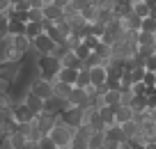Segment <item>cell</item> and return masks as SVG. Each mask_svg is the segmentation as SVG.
<instances>
[{"label": "cell", "instance_id": "6da1fadb", "mask_svg": "<svg viewBox=\"0 0 156 149\" xmlns=\"http://www.w3.org/2000/svg\"><path fill=\"white\" fill-rule=\"evenodd\" d=\"M34 69H37L39 76H44V78L55 83L62 64H60V58H55V55H37L34 58Z\"/></svg>", "mask_w": 156, "mask_h": 149}, {"label": "cell", "instance_id": "7a4b0ae2", "mask_svg": "<svg viewBox=\"0 0 156 149\" xmlns=\"http://www.w3.org/2000/svg\"><path fill=\"white\" fill-rule=\"evenodd\" d=\"M51 138H53V142L58 144V149H67L69 144L73 142V135H76V129L73 126H69L67 122H62L58 117V122H55V126H53V131H51Z\"/></svg>", "mask_w": 156, "mask_h": 149}, {"label": "cell", "instance_id": "3957f363", "mask_svg": "<svg viewBox=\"0 0 156 149\" xmlns=\"http://www.w3.org/2000/svg\"><path fill=\"white\" fill-rule=\"evenodd\" d=\"M28 92L41 96V99L46 101V99H51V96H53V80H48V78H44V76H39V73H37V76L30 80Z\"/></svg>", "mask_w": 156, "mask_h": 149}, {"label": "cell", "instance_id": "277c9868", "mask_svg": "<svg viewBox=\"0 0 156 149\" xmlns=\"http://www.w3.org/2000/svg\"><path fill=\"white\" fill-rule=\"evenodd\" d=\"M55 48H58V44H55L46 32H41L39 37L32 39V53L34 55H53Z\"/></svg>", "mask_w": 156, "mask_h": 149}, {"label": "cell", "instance_id": "5b68a950", "mask_svg": "<svg viewBox=\"0 0 156 149\" xmlns=\"http://www.w3.org/2000/svg\"><path fill=\"white\" fill-rule=\"evenodd\" d=\"M60 119L67 122L69 126H73V129H78L80 124H85V106H69L67 110L60 115Z\"/></svg>", "mask_w": 156, "mask_h": 149}, {"label": "cell", "instance_id": "8992f818", "mask_svg": "<svg viewBox=\"0 0 156 149\" xmlns=\"http://www.w3.org/2000/svg\"><path fill=\"white\" fill-rule=\"evenodd\" d=\"M12 117H14L16 124H28V122H32L37 115H34V112L23 103V99H21V101L14 103V108H12Z\"/></svg>", "mask_w": 156, "mask_h": 149}, {"label": "cell", "instance_id": "52a82bcc", "mask_svg": "<svg viewBox=\"0 0 156 149\" xmlns=\"http://www.w3.org/2000/svg\"><path fill=\"white\" fill-rule=\"evenodd\" d=\"M58 117L60 115H51V112H39L37 117H34V122H37V126H39V131H41V135H48L51 131H53V126H55V122H58Z\"/></svg>", "mask_w": 156, "mask_h": 149}, {"label": "cell", "instance_id": "ba28073f", "mask_svg": "<svg viewBox=\"0 0 156 149\" xmlns=\"http://www.w3.org/2000/svg\"><path fill=\"white\" fill-rule=\"evenodd\" d=\"M67 108H69V101H67V99L51 96V99H46V101H44V110L51 112V115H62Z\"/></svg>", "mask_w": 156, "mask_h": 149}, {"label": "cell", "instance_id": "9c48e42d", "mask_svg": "<svg viewBox=\"0 0 156 149\" xmlns=\"http://www.w3.org/2000/svg\"><path fill=\"white\" fill-rule=\"evenodd\" d=\"M23 103L34 112V115L44 112V99H41V96H37V94H32V92H23Z\"/></svg>", "mask_w": 156, "mask_h": 149}, {"label": "cell", "instance_id": "30bf717a", "mask_svg": "<svg viewBox=\"0 0 156 149\" xmlns=\"http://www.w3.org/2000/svg\"><path fill=\"white\" fill-rule=\"evenodd\" d=\"M69 106H90L87 103V90H85V87H76L73 85V90H71V94H69Z\"/></svg>", "mask_w": 156, "mask_h": 149}, {"label": "cell", "instance_id": "8fae6325", "mask_svg": "<svg viewBox=\"0 0 156 149\" xmlns=\"http://www.w3.org/2000/svg\"><path fill=\"white\" fill-rule=\"evenodd\" d=\"M44 19H46V21H53V23H58V21H64L62 7H58L55 2H48V5H44Z\"/></svg>", "mask_w": 156, "mask_h": 149}, {"label": "cell", "instance_id": "7c38bea8", "mask_svg": "<svg viewBox=\"0 0 156 149\" xmlns=\"http://www.w3.org/2000/svg\"><path fill=\"white\" fill-rule=\"evenodd\" d=\"M12 46H14L21 55H28L30 51H32V39L25 37V34H14V41H12Z\"/></svg>", "mask_w": 156, "mask_h": 149}, {"label": "cell", "instance_id": "4fadbf2b", "mask_svg": "<svg viewBox=\"0 0 156 149\" xmlns=\"http://www.w3.org/2000/svg\"><path fill=\"white\" fill-rule=\"evenodd\" d=\"M119 21H122V28L129 30V32H138V30H140V25H142V19H140V16H136L133 12H129V14L122 16Z\"/></svg>", "mask_w": 156, "mask_h": 149}, {"label": "cell", "instance_id": "5bb4252c", "mask_svg": "<svg viewBox=\"0 0 156 149\" xmlns=\"http://www.w3.org/2000/svg\"><path fill=\"white\" fill-rule=\"evenodd\" d=\"M136 117V112H133L131 106H124V103H119V106L115 108V124H124V122L133 119Z\"/></svg>", "mask_w": 156, "mask_h": 149}, {"label": "cell", "instance_id": "9a60e30c", "mask_svg": "<svg viewBox=\"0 0 156 149\" xmlns=\"http://www.w3.org/2000/svg\"><path fill=\"white\" fill-rule=\"evenodd\" d=\"M106 78H108V69L103 67V64L90 69V80H92L94 87H97V85H103V83H106Z\"/></svg>", "mask_w": 156, "mask_h": 149}, {"label": "cell", "instance_id": "2e32d148", "mask_svg": "<svg viewBox=\"0 0 156 149\" xmlns=\"http://www.w3.org/2000/svg\"><path fill=\"white\" fill-rule=\"evenodd\" d=\"M60 64H62V67H71V69H80L83 67V62L78 60V55L73 53V51H64V55L60 58Z\"/></svg>", "mask_w": 156, "mask_h": 149}, {"label": "cell", "instance_id": "e0dca14e", "mask_svg": "<svg viewBox=\"0 0 156 149\" xmlns=\"http://www.w3.org/2000/svg\"><path fill=\"white\" fill-rule=\"evenodd\" d=\"M71 90H73V85H69V83H62V80L53 83V96H58V99H69Z\"/></svg>", "mask_w": 156, "mask_h": 149}, {"label": "cell", "instance_id": "ac0fdd59", "mask_svg": "<svg viewBox=\"0 0 156 149\" xmlns=\"http://www.w3.org/2000/svg\"><path fill=\"white\" fill-rule=\"evenodd\" d=\"M76 78H78V69H71V67H62L58 73V80L69 83V85H76Z\"/></svg>", "mask_w": 156, "mask_h": 149}, {"label": "cell", "instance_id": "d6986e66", "mask_svg": "<svg viewBox=\"0 0 156 149\" xmlns=\"http://www.w3.org/2000/svg\"><path fill=\"white\" fill-rule=\"evenodd\" d=\"M131 12L136 16H140V19H147V16H149V5H147L145 0H133L131 2Z\"/></svg>", "mask_w": 156, "mask_h": 149}, {"label": "cell", "instance_id": "ffe728a7", "mask_svg": "<svg viewBox=\"0 0 156 149\" xmlns=\"http://www.w3.org/2000/svg\"><path fill=\"white\" fill-rule=\"evenodd\" d=\"M44 32V23H37V21H28L25 23V37H30V39H34V37H39V34Z\"/></svg>", "mask_w": 156, "mask_h": 149}, {"label": "cell", "instance_id": "44dd1931", "mask_svg": "<svg viewBox=\"0 0 156 149\" xmlns=\"http://www.w3.org/2000/svg\"><path fill=\"white\" fill-rule=\"evenodd\" d=\"M80 14H83V19L92 25V23H97V19H99V7L90 2L87 7H83V9H80Z\"/></svg>", "mask_w": 156, "mask_h": 149}, {"label": "cell", "instance_id": "7402d4cb", "mask_svg": "<svg viewBox=\"0 0 156 149\" xmlns=\"http://www.w3.org/2000/svg\"><path fill=\"white\" fill-rule=\"evenodd\" d=\"M106 144V138H103L101 131H92V135L87 138V149H101Z\"/></svg>", "mask_w": 156, "mask_h": 149}, {"label": "cell", "instance_id": "603a6c76", "mask_svg": "<svg viewBox=\"0 0 156 149\" xmlns=\"http://www.w3.org/2000/svg\"><path fill=\"white\" fill-rule=\"evenodd\" d=\"M103 103H106V106H112V108H117L119 103H122V96H119V90H108L106 94H103Z\"/></svg>", "mask_w": 156, "mask_h": 149}, {"label": "cell", "instance_id": "cb8c5ba5", "mask_svg": "<svg viewBox=\"0 0 156 149\" xmlns=\"http://www.w3.org/2000/svg\"><path fill=\"white\" fill-rule=\"evenodd\" d=\"M94 53H97L99 58L103 60V67H106V60H110V58H112V46H110V44H103V41H99V46L94 48Z\"/></svg>", "mask_w": 156, "mask_h": 149}, {"label": "cell", "instance_id": "d4e9b609", "mask_svg": "<svg viewBox=\"0 0 156 149\" xmlns=\"http://www.w3.org/2000/svg\"><path fill=\"white\" fill-rule=\"evenodd\" d=\"M99 115H101V119L106 122V126L115 124V108H112V106H101V108H99Z\"/></svg>", "mask_w": 156, "mask_h": 149}, {"label": "cell", "instance_id": "484cf974", "mask_svg": "<svg viewBox=\"0 0 156 149\" xmlns=\"http://www.w3.org/2000/svg\"><path fill=\"white\" fill-rule=\"evenodd\" d=\"M9 138H12V149H25V144H28V138H25L19 129H16L14 133H9Z\"/></svg>", "mask_w": 156, "mask_h": 149}, {"label": "cell", "instance_id": "4316f807", "mask_svg": "<svg viewBox=\"0 0 156 149\" xmlns=\"http://www.w3.org/2000/svg\"><path fill=\"white\" fill-rule=\"evenodd\" d=\"M92 80H90V69L80 67L78 69V78H76V87H90Z\"/></svg>", "mask_w": 156, "mask_h": 149}, {"label": "cell", "instance_id": "83f0119b", "mask_svg": "<svg viewBox=\"0 0 156 149\" xmlns=\"http://www.w3.org/2000/svg\"><path fill=\"white\" fill-rule=\"evenodd\" d=\"M131 108H133V112H142V110H147V108H149V103H147V96H133Z\"/></svg>", "mask_w": 156, "mask_h": 149}, {"label": "cell", "instance_id": "f1b7e54d", "mask_svg": "<svg viewBox=\"0 0 156 149\" xmlns=\"http://www.w3.org/2000/svg\"><path fill=\"white\" fill-rule=\"evenodd\" d=\"M154 44H156V34L138 32V46H154Z\"/></svg>", "mask_w": 156, "mask_h": 149}, {"label": "cell", "instance_id": "f546056e", "mask_svg": "<svg viewBox=\"0 0 156 149\" xmlns=\"http://www.w3.org/2000/svg\"><path fill=\"white\" fill-rule=\"evenodd\" d=\"M140 32H149V34H156V19H151V16H147V19H142Z\"/></svg>", "mask_w": 156, "mask_h": 149}, {"label": "cell", "instance_id": "4dcf8cb0", "mask_svg": "<svg viewBox=\"0 0 156 149\" xmlns=\"http://www.w3.org/2000/svg\"><path fill=\"white\" fill-rule=\"evenodd\" d=\"M25 32V23L19 19H9V34H23Z\"/></svg>", "mask_w": 156, "mask_h": 149}, {"label": "cell", "instance_id": "1f68e13d", "mask_svg": "<svg viewBox=\"0 0 156 149\" xmlns=\"http://www.w3.org/2000/svg\"><path fill=\"white\" fill-rule=\"evenodd\" d=\"M28 21H37V23H44V9H37V7H30L28 9Z\"/></svg>", "mask_w": 156, "mask_h": 149}, {"label": "cell", "instance_id": "d6a6232c", "mask_svg": "<svg viewBox=\"0 0 156 149\" xmlns=\"http://www.w3.org/2000/svg\"><path fill=\"white\" fill-rule=\"evenodd\" d=\"M73 53H76V55H78V60H80V62H85V60H87V58H90V53H92V51H90V48H87V46H85V44H83V41H80V44H78V46H76V48H73Z\"/></svg>", "mask_w": 156, "mask_h": 149}, {"label": "cell", "instance_id": "836d02e7", "mask_svg": "<svg viewBox=\"0 0 156 149\" xmlns=\"http://www.w3.org/2000/svg\"><path fill=\"white\" fill-rule=\"evenodd\" d=\"M37 144H39V149H58V144L53 142L51 135H41V138L37 140Z\"/></svg>", "mask_w": 156, "mask_h": 149}, {"label": "cell", "instance_id": "e575fe53", "mask_svg": "<svg viewBox=\"0 0 156 149\" xmlns=\"http://www.w3.org/2000/svg\"><path fill=\"white\" fill-rule=\"evenodd\" d=\"M99 64H103V60H101V58H99V55L92 51V53H90V58L83 62V67H85V69H92V67H99Z\"/></svg>", "mask_w": 156, "mask_h": 149}, {"label": "cell", "instance_id": "d590c367", "mask_svg": "<svg viewBox=\"0 0 156 149\" xmlns=\"http://www.w3.org/2000/svg\"><path fill=\"white\" fill-rule=\"evenodd\" d=\"M131 92H133V96H147V94H149V90H147V85H145V83H133V85H131Z\"/></svg>", "mask_w": 156, "mask_h": 149}, {"label": "cell", "instance_id": "8d00e7d4", "mask_svg": "<svg viewBox=\"0 0 156 149\" xmlns=\"http://www.w3.org/2000/svg\"><path fill=\"white\" fill-rule=\"evenodd\" d=\"M99 41H101V37H97V34H87V37H83V44L90 48V51H94V48L99 46Z\"/></svg>", "mask_w": 156, "mask_h": 149}, {"label": "cell", "instance_id": "74e56055", "mask_svg": "<svg viewBox=\"0 0 156 149\" xmlns=\"http://www.w3.org/2000/svg\"><path fill=\"white\" fill-rule=\"evenodd\" d=\"M142 83L147 85V90H154V87H156V73H154V71H145Z\"/></svg>", "mask_w": 156, "mask_h": 149}, {"label": "cell", "instance_id": "f35d334b", "mask_svg": "<svg viewBox=\"0 0 156 149\" xmlns=\"http://www.w3.org/2000/svg\"><path fill=\"white\" fill-rule=\"evenodd\" d=\"M7 32H9V19H7V14H0V39Z\"/></svg>", "mask_w": 156, "mask_h": 149}, {"label": "cell", "instance_id": "ab89813d", "mask_svg": "<svg viewBox=\"0 0 156 149\" xmlns=\"http://www.w3.org/2000/svg\"><path fill=\"white\" fill-rule=\"evenodd\" d=\"M145 69H147V71H156V53L147 55V60H145Z\"/></svg>", "mask_w": 156, "mask_h": 149}, {"label": "cell", "instance_id": "60d3db41", "mask_svg": "<svg viewBox=\"0 0 156 149\" xmlns=\"http://www.w3.org/2000/svg\"><path fill=\"white\" fill-rule=\"evenodd\" d=\"M12 87H14V83H12L9 78L0 76V92H12Z\"/></svg>", "mask_w": 156, "mask_h": 149}, {"label": "cell", "instance_id": "b9f144b4", "mask_svg": "<svg viewBox=\"0 0 156 149\" xmlns=\"http://www.w3.org/2000/svg\"><path fill=\"white\" fill-rule=\"evenodd\" d=\"M71 2H73L76 7H78V9H83V7H87L90 2H92V0H71Z\"/></svg>", "mask_w": 156, "mask_h": 149}, {"label": "cell", "instance_id": "7bdbcfd3", "mask_svg": "<svg viewBox=\"0 0 156 149\" xmlns=\"http://www.w3.org/2000/svg\"><path fill=\"white\" fill-rule=\"evenodd\" d=\"M30 7H37V9H44V0H28Z\"/></svg>", "mask_w": 156, "mask_h": 149}, {"label": "cell", "instance_id": "ee69618b", "mask_svg": "<svg viewBox=\"0 0 156 149\" xmlns=\"http://www.w3.org/2000/svg\"><path fill=\"white\" fill-rule=\"evenodd\" d=\"M53 2H55L58 7H62V9H64V7H67L69 2H71V0H53Z\"/></svg>", "mask_w": 156, "mask_h": 149}, {"label": "cell", "instance_id": "f6af8a7d", "mask_svg": "<svg viewBox=\"0 0 156 149\" xmlns=\"http://www.w3.org/2000/svg\"><path fill=\"white\" fill-rule=\"evenodd\" d=\"M25 149H39V144H37V142H30V140H28V144H25Z\"/></svg>", "mask_w": 156, "mask_h": 149}, {"label": "cell", "instance_id": "bcb514c9", "mask_svg": "<svg viewBox=\"0 0 156 149\" xmlns=\"http://www.w3.org/2000/svg\"><path fill=\"white\" fill-rule=\"evenodd\" d=\"M48 2H53V0H44V5H48Z\"/></svg>", "mask_w": 156, "mask_h": 149}, {"label": "cell", "instance_id": "7dc6e473", "mask_svg": "<svg viewBox=\"0 0 156 149\" xmlns=\"http://www.w3.org/2000/svg\"><path fill=\"white\" fill-rule=\"evenodd\" d=\"M138 149H147V147H145V144H142V147H138Z\"/></svg>", "mask_w": 156, "mask_h": 149}, {"label": "cell", "instance_id": "c3c4849f", "mask_svg": "<svg viewBox=\"0 0 156 149\" xmlns=\"http://www.w3.org/2000/svg\"><path fill=\"white\" fill-rule=\"evenodd\" d=\"M117 149H124V147H117Z\"/></svg>", "mask_w": 156, "mask_h": 149}, {"label": "cell", "instance_id": "681fc988", "mask_svg": "<svg viewBox=\"0 0 156 149\" xmlns=\"http://www.w3.org/2000/svg\"><path fill=\"white\" fill-rule=\"evenodd\" d=\"M101 149H108V147H101Z\"/></svg>", "mask_w": 156, "mask_h": 149}]
</instances>
